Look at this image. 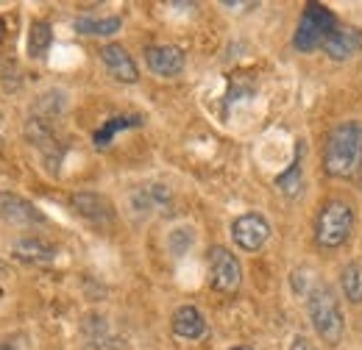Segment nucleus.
Here are the masks:
<instances>
[{"label":"nucleus","mask_w":362,"mask_h":350,"mask_svg":"<svg viewBox=\"0 0 362 350\" xmlns=\"http://www.w3.org/2000/svg\"><path fill=\"white\" fill-rule=\"evenodd\" d=\"M362 162V123H340L326 133L323 167L332 178H351Z\"/></svg>","instance_id":"obj_1"},{"label":"nucleus","mask_w":362,"mask_h":350,"mask_svg":"<svg viewBox=\"0 0 362 350\" xmlns=\"http://www.w3.org/2000/svg\"><path fill=\"white\" fill-rule=\"evenodd\" d=\"M307 311H310V322L320 337V342L326 345H337L343 339L346 331V320H343V308L337 295L329 286H315L307 292Z\"/></svg>","instance_id":"obj_2"},{"label":"nucleus","mask_w":362,"mask_h":350,"mask_svg":"<svg viewBox=\"0 0 362 350\" xmlns=\"http://www.w3.org/2000/svg\"><path fill=\"white\" fill-rule=\"evenodd\" d=\"M354 228V212L343 200H326L315 222V239L320 248H340Z\"/></svg>","instance_id":"obj_3"},{"label":"nucleus","mask_w":362,"mask_h":350,"mask_svg":"<svg viewBox=\"0 0 362 350\" xmlns=\"http://www.w3.org/2000/svg\"><path fill=\"white\" fill-rule=\"evenodd\" d=\"M334 31H337V20H334V14H332L326 6H320V3H307L293 44H296L298 50L310 53V50H315V47H320V44L326 42Z\"/></svg>","instance_id":"obj_4"},{"label":"nucleus","mask_w":362,"mask_h":350,"mask_svg":"<svg viewBox=\"0 0 362 350\" xmlns=\"http://www.w3.org/2000/svg\"><path fill=\"white\" fill-rule=\"evenodd\" d=\"M209 284L218 292H234L243 284V267L237 262V256H231L228 248L215 245L209 251Z\"/></svg>","instance_id":"obj_5"},{"label":"nucleus","mask_w":362,"mask_h":350,"mask_svg":"<svg viewBox=\"0 0 362 350\" xmlns=\"http://www.w3.org/2000/svg\"><path fill=\"white\" fill-rule=\"evenodd\" d=\"M231 239L237 242V248L254 253L271 239V225L262 215H243L231 222Z\"/></svg>","instance_id":"obj_6"},{"label":"nucleus","mask_w":362,"mask_h":350,"mask_svg":"<svg viewBox=\"0 0 362 350\" xmlns=\"http://www.w3.org/2000/svg\"><path fill=\"white\" fill-rule=\"evenodd\" d=\"M98 56H100L103 67L109 70V76H112L115 81H120V84H136V81H139V70H136L134 59L129 56V50H126L123 44H117V42L103 44Z\"/></svg>","instance_id":"obj_7"},{"label":"nucleus","mask_w":362,"mask_h":350,"mask_svg":"<svg viewBox=\"0 0 362 350\" xmlns=\"http://www.w3.org/2000/svg\"><path fill=\"white\" fill-rule=\"evenodd\" d=\"M145 64L151 73L170 78V76H179L184 70V53L176 44H151L145 50Z\"/></svg>","instance_id":"obj_8"},{"label":"nucleus","mask_w":362,"mask_h":350,"mask_svg":"<svg viewBox=\"0 0 362 350\" xmlns=\"http://www.w3.org/2000/svg\"><path fill=\"white\" fill-rule=\"evenodd\" d=\"M70 206H73V212L78 217L98 222V225H106V222L115 219V206L103 195H98V192H76L70 198Z\"/></svg>","instance_id":"obj_9"},{"label":"nucleus","mask_w":362,"mask_h":350,"mask_svg":"<svg viewBox=\"0 0 362 350\" xmlns=\"http://www.w3.org/2000/svg\"><path fill=\"white\" fill-rule=\"evenodd\" d=\"M326 56L329 59H334V61H346V59H354L357 53L362 50V34L360 31H354V28H346V31H334L326 42Z\"/></svg>","instance_id":"obj_10"},{"label":"nucleus","mask_w":362,"mask_h":350,"mask_svg":"<svg viewBox=\"0 0 362 350\" xmlns=\"http://www.w3.org/2000/svg\"><path fill=\"white\" fill-rule=\"evenodd\" d=\"M170 325H173V334L181 337V339H201L206 334V320H204V314L195 306L176 308Z\"/></svg>","instance_id":"obj_11"},{"label":"nucleus","mask_w":362,"mask_h":350,"mask_svg":"<svg viewBox=\"0 0 362 350\" xmlns=\"http://www.w3.org/2000/svg\"><path fill=\"white\" fill-rule=\"evenodd\" d=\"M0 215L11 222H45V215L17 195H0Z\"/></svg>","instance_id":"obj_12"},{"label":"nucleus","mask_w":362,"mask_h":350,"mask_svg":"<svg viewBox=\"0 0 362 350\" xmlns=\"http://www.w3.org/2000/svg\"><path fill=\"white\" fill-rule=\"evenodd\" d=\"M14 256L23 259V262H34V264H50L56 259V248L47 245L37 236H28V239H20L14 245Z\"/></svg>","instance_id":"obj_13"},{"label":"nucleus","mask_w":362,"mask_h":350,"mask_svg":"<svg viewBox=\"0 0 362 350\" xmlns=\"http://www.w3.org/2000/svg\"><path fill=\"white\" fill-rule=\"evenodd\" d=\"M123 25L120 17H103V20H95V17H78L76 20V31L84 34V37H112L117 34Z\"/></svg>","instance_id":"obj_14"},{"label":"nucleus","mask_w":362,"mask_h":350,"mask_svg":"<svg viewBox=\"0 0 362 350\" xmlns=\"http://www.w3.org/2000/svg\"><path fill=\"white\" fill-rule=\"evenodd\" d=\"M50 42H53V28H50V23H45V20L31 23V28H28V56H31V59H45Z\"/></svg>","instance_id":"obj_15"},{"label":"nucleus","mask_w":362,"mask_h":350,"mask_svg":"<svg viewBox=\"0 0 362 350\" xmlns=\"http://www.w3.org/2000/svg\"><path fill=\"white\" fill-rule=\"evenodd\" d=\"M276 186L287 195V198H298L304 189V178H301V147L296 153V162L287 167V173H281L276 178Z\"/></svg>","instance_id":"obj_16"},{"label":"nucleus","mask_w":362,"mask_h":350,"mask_svg":"<svg viewBox=\"0 0 362 350\" xmlns=\"http://www.w3.org/2000/svg\"><path fill=\"white\" fill-rule=\"evenodd\" d=\"M139 123H142L139 117H112L109 123H103L100 131H95V147H109V142H112L115 133L126 131V128H134Z\"/></svg>","instance_id":"obj_17"},{"label":"nucleus","mask_w":362,"mask_h":350,"mask_svg":"<svg viewBox=\"0 0 362 350\" xmlns=\"http://www.w3.org/2000/svg\"><path fill=\"white\" fill-rule=\"evenodd\" d=\"M340 286H343V295L351 301V303H362V267L360 264H349L340 275Z\"/></svg>","instance_id":"obj_18"},{"label":"nucleus","mask_w":362,"mask_h":350,"mask_svg":"<svg viewBox=\"0 0 362 350\" xmlns=\"http://www.w3.org/2000/svg\"><path fill=\"white\" fill-rule=\"evenodd\" d=\"M290 350H315V345H313L307 337H296V339H293V348Z\"/></svg>","instance_id":"obj_19"},{"label":"nucleus","mask_w":362,"mask_h":350,"mask_svg":"<svg viewBox=\"0 0 362 350\" xmlns=\"http://www.w3.org/2000/svg\"><path fill=\"white\" fill-rule=\"evenodd\" d=\"M0 350H17L14 345H8V342H0Z\"/></svg>","instance_id":"obj_20"},{"label":"nucleus","mask_w":362,"mask_h":350,"mask_svg":"<svg viewBox=\"0 0 362 350\" xmlns=\"http://www.w3.org/2000/svg\"><path fill=\"white\" fill-rule=\"evenodd\" d=\"M231 350H254L251 345H240V348H231Z\"/></svg>","instance_id":"obj_21"},{"label":"nucleus","mask_w":362,"mask_h":350,"mask_svg":"<svg viewBox=\"0 0 362 350\" xmlns=\"http://www.w3.org/2000/svg\"><path fill=\"white\" fill-rule=\"evenodd\" d=\"M0 145H3V142H0Z\"/></svg>","instance_id":"obj_22"}]
</instances>
